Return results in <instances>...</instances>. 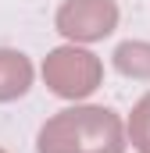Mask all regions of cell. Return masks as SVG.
I'll return each mask as SVG.
<instances>
[{"mask_svg":"<svg viewBox=\"0 0 150 153\" xmlns=\"http://www.w3.org/2000/svg\"><path fill=\"white\" fill-rule=\"evenodd\" d=\"M39 153H125V125L111 107H64L39 128Z\"/></svg>","mask_w":150,"mask_h":153,"instance_id":"cell-1","label":"cell"},{"mask_svg":"<svg viewBox=\"0 0 150 153\" xmlns=\"http://www.w3.org/2000/svg\"><path fill=\"white\" fill-rule=\"evenodd\" d=\"M43 82L61 100H86L89 93L100 89L104 64H100L97 53H89V50H82L75 43L72 46H57L43 61Z\"/></svg>","mask_w":150,"mask_h":153,"instance_id":"cell-2","label":"cell"},{"mask_svg":"<svg viewBox=\"0 0 150 153\" xmlns=\"http://www.w3.org/2000/svg\"><path fill=\"white\" fill-rule=\"evenodd\" d=\"M57 32L72 43H97L118 29L114 0H64L54 14Z\"/></svg>","mask_w":150,"mask_h":153,"instance_id":"cell-3","label":"cell"},{"mask_svg":"<svg viewBox=\"0 0 150 153\" xmlns=\"http://www.w3.org/2000/svg\"><path fill=\"white\" fill-rule=\"evenodd\" d=\"M32 85V64L22 50H4L0 46V103H11L25 96Z\"/></svg>","mask_w":150,"mask_h":153,"instance_id":"cell-4","label":"cell"},{"mask_svg":"<svg viewBox=\"0 0 150 153\" xmlns=\"http://www.w3.org/2000/svg\"><path fill=\"white\" fill-rule=\"evenodd\" d=\"M114 68L125 78H147L150 82V43L143 39H129L114 50Z\"/></svg>","mask_w":150,"mask_h":153,"instance_id":"cell-5","label":"cell"},{"mask_svg":"<svg viewBox=\"0 0 150 153\" xmlns=\"http://www.w3.org/2000/svg\"><path fill=\"white\" fill-rule=\"evenodd\" d=\"M129 139H132V146L140 153H150V93L129 114Z\"/></svg>","mask_w":150,"mask_h":153,"instance_id":"cell-6","label":"cell"},{"mask_svg":"<svg viewBox=\"0 0 150 153\" xmlns=\"http://www.w3.org/2000/svg\"><path fill=\"white\" fill-rule=\"evenodd\" d=\"M0 153H4V150H0Z\"/></svg>","mask_w":150,"mask_h":153,"instance_id":"cell-7","label":"cell"}]
</instances>
